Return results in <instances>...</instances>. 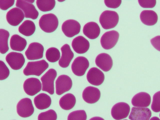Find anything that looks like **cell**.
Segmentation results:
<instances>
[{
  "label": "cell",
  "mask_w": 160,
  "mask_h": 120,
  "mask_svg": "<svg viewBox=\"0 0 160 120\" xmlns=\"http://www.w3.org/2000/svg\"><path fill=\"white\" fill-rule=\"evenodd\" d=\"M83 34L90 39H96L100 34V29L98 24L91 22L86 24L83 29Z\"/></svg>",
  "instance_id": "23"
},
{
  "label": "cell",
  "mask_w": 160,
  "mask_h": 120,
  "mask_svg": "<svg viewBox=\"0 0 160 120\" xmlns=\"http://www.w3.org/2000/svg\"><path fill=\"white\" fill-rule=\"evenodd\" d=\"M36 29L34 23L30 20H26L19 26L18 31L20 33L26 36L32 35Z\"/></svg>",
  "instance_id": "28"
},
{
  "label": "cell",
  "mask_w": 160,
  "mask_h": 120,
  "mask_svg": "<svg viewBox=\"0 0 160 120\" xmlns=\"http://www.w3.org/2000/svg\"><path fill=\"white\" fill-rule=\"evenodd\" d=\"M6 60L11 68L14 70L20 69L25 62L22 53L14 52H10L7 55Z\"/></svg>",
  "instance_id": "8"
},
{
  "label": "cell",
  "mask_w": 160,
  "mask_h": 120,
  "mask_svg": "<svg viewBox=\"0 0 160 120\" xmlns=\"http://www.w3.org/2000/svg\"><path fill=\"white\" fill-rule=\"evenodd\" d=\"M127 120V119H125V120Z\"/></svg>",
  "instance_id": "44"
},
{
  "label": "cell",
  "mask_w": 160,
  "mask_h": 120,
  "mask_svg": "<svg viewBox=\"0 0 160 120\" xmlns=\"http://www.w3.org/2000/svg\"><path fill=\"white\" fill-rule=\"evenodd\" d=\"M16 6L22 10L26 18L35 19L38 17V12L34 5L26 0H17Z\"/></svg>",
  "instance_id": "14"
},
{
  "label": "cell",
  "mask_w": 160,
  "mask_h": 120,
  "mask_svg": "<svg viewBox=\"0 0 160 120\" xmlns=\"http://www.w3.org/2000/svg\"><path fill=\"white\" fill-rule=\"evenodd\" d=\"M27 2H28L29 3H33L34 2V0H26Z\"/></svg>",
  "instance_id": "42"
},
{
  "label": "cell",
  "mask_w": 160,
  "mask_h": 120,
  "mask_svg": "<svg viewBox=\"0 0 160 120\" xmlns=\"http://www.w3.org/2000/svg\"><path fill=\"white\" fill-rule=\"evenodd\" d=\"M34 102L37 108L43 110L50 107L51 103V99L47 94L41 93L34 98Z\"/></svg>",
  "instance_id": "25"
},
{
  "label": "cell",
  "mask_w": 160,
  "mask_h": 120,
  "mask_svg": "<svg viewBox=\"0 0 160 120\" xmlns=\"http://www.w3.org/2000/svg\"><path fill=\"white\" fill-rule=\"evenodd\" d=\"M119 37V34L117 31L112 30L106 32L101 37V46L105 49H110L116 44Z\"/></svg>",
  "instance_id": "6"
},
{
  "label": "cell",
  "mask_w": 160,
  "mask_h": 120,
  "mask_svg": "<svg viewBox=\"0 0 160 120\" xmlns=\"http://www.w3.org/2000/svg\"><path fill=\"white\" fill-rule=\"evenodd\" d=\"M62 56L59 60V65L63 68L68 66L74 57V54L71 50L69 45L66 44L61 48Z\"/></svg>",
  "instance_id": "21"
},
{
  "label": "cell",
  "mask_w": 160,
  "mask_h": 120,
  "mask_svg": "<svg viewBox=\"0 0 160 120\" xmlns=\"http://www.w3.org/2000/svg\"><path fill=\"white\" fill-rule=\"evenodd\" d=\"M81 25L77 21L69 19L64 22L62 26V30L66 36L71 38L80 32Z\"/></svg>",
  "instance_id": "11"
},
{
  "label": "cell",
  "mask_w": 160,
  "mask_h": 120,
  "mask_svg": "<svg viewBox=\"0 0 160 120\" xmlns=\"http://www.w3.org/2000/svg\"><path fill=\"white\" fill-rule=\"evenodd\" d=\"M138 2L140 5L143 8H153L155 6L156 3V1L153 0H138Z\"/></svg>",
  "instance_id": "36"
},
{
  "label": "cell",
  "mask_w": 160,
  "mask_h": 120,
  "mask_svg": "<svg viewBox=\"0 0 160 120\" xmlns=\"http://www.w3.org/2000/svg\"><path fill=\"white\" fill-rule=\"evenodd\" d=\"M9 36V32L3 29H0V52L1 53H5L9 50L8 40Z\"/></svg>",
  "instance_id": "29"
},
{
  "label": "cell",
  "mask_w": 160,
  "mask_h": 120,
  "mask_svg": "<svg viewBox=\"0 0 160 120\" xmlns=\"http://www.w3.org/2000/svg\"><path fill=\"white\" fill-rule=\"evenodd\" d=\"M48 63L44 60L29 62L23 70L26 76L34 75L40 76L48 67Z\"/></svg>",
  "instance_id": "2"
},
{
  "label": "cell",
  "mask_w": 160,
  "mask_h": 120,
  "mask_svg": "<svg viewBox=\"0 0 160 120\" xmlns=\"http://www.w3.org/2000/svg\"><path fill=\"white\" fill-rule=\"evenodd\" d=\"M57 75L56 71L51 68L41 77L42 91L46 92L51 95L54 94V82Z\"/></svg>",
  "instance_id": "4"
},
{
  "label": "cell",
  "mask_w": 160,
  "mask_h": 120,
  "mask_svg": "<svg viewBox=\"0 0 160 120\" xmlns=\"http://www.w3.org/2000/svg\"><path fill=\"white\" fill-rule=\"evenodd\" d=\"M14 2V0H0V8L3 10H6L13 5Z\"/></svg>",
  "instance_id": "38"
},
{
  "label": "cell",
  "mask_w": 160,
  "mask_h": 120,
  "mask_svg": "<svg viewBox=\"0 0 160 120\" xmlns=\"http://www.w3.org/2000/svg\"><path fill=\"white\" fill-rule=\"evenodd\" d=\"M24 92L28 95L32 96L39 92L42 88V84L38 79L31 78L27 79L23 85Z\"/></svg>",
  "instance_id": "12"
},
{
  "label": "cell",
  "mask_w": 160,
  "mask_h": 120,
  "mask_svg": "<svg viewBox=\"0 0 160 120\" xmlns=\"http://www.w3.org/2000/svg\"><path fill=\"white\" fill-rule=\"evenodd\" d=\"M89 66L88 60L84 57L79 56L73 61L72 64L71 69L75 75L81 76L85 74Z\"/></svg>",
  "instance_id": "9"
},
{
  "label": "cell",
  "mask_w": 160,
  "mask_h": 120,
  "mask_svg": "<svg viewBox=\"0 0 160 120\" xmlns=\"http://www.w3.org/2000/svg\"><path fill=\"white\" fill-rule=\"evenodd\" d=\"M151 115L148 108L133 107L128 118L131 120H149Z\"/></svg>",
  "instance_id": "16"
},
{
  "label": "cell",
  "mask_w": 160,
  "mask_h": 120,
  "mask_svg": "<svg viewBox=\"0 0 160 120\" xmlns=\"http://www.w3.org/2000/svg\"><path fill=\"white\" fill-rule=\"evenodd\" d=\"M159 117H160V114H159Z\"/></svg>",
  "instance_id": "43"
},
{
  "label": "cell",
  "mask_w": 160,
  "mask_h": 120,
  "mask_svg": "<svg viewBox=\"0 0 160 120\" xmlns=\"http://www.w3.org/2000/svg\"><path fill=\"white\" fill-rule=\"evenodd\" d=\"M150 120H160V119L157 117H153Z\"/></svg>",
  "instance_id": "41"
},
{
  "label": "cell",
  "mask_w": 160,
  "mask_h": 120,
  "mask_svg": "<svg viewBox=\"0 0 160 120\" xmlns=\"http://www.w3.org/2000/svg\"><path fill=\"white\" fill-rule=\"evenodd\" d=\"M72 46L76 52L79 54H83L88 50L90 44L89 41L85 38L79 36L73 40Z\"/></svg>",
  "instance_id": "19"
},
{
  "label": "cell",
  "mask_w": 160,
  "mask_h": 120,
  "mask_svg": "<svg viewBox=\"0 0 160 120\" xmlns=\"http://www.w3.org/2000/svg\"><path fill=\"white\" fill-rule=\"evenodd\" d=\"M43 51L44 48L41 44L33 42L29 45L25 55L28 60H37L43 57Z\"/></svg>",
  "instance_id": "10"
},
{
  "label": "cell",
  "mask_w": 160,
  "mask_h": 120,
  "mask_svg": "<svg viewBox=\"0 0 160 120\" xmlns=\"http://www.w3.org/2000/svg\"><path fill=\"white\" fill-rule=\"evenodd\" d=\"M151 108L154 112H157L160 111V91L153 95Z\"/></svg>",
  "instance_id": "34"
},
{
  "label": "cell",
  "mask_w": 160,
  "mask_h": 120,
  "mask_svg": "<svg viewBox=\"0 0 160 120\" xmlns=\"http://www.w3.org/2000/svg\"><path fill=\"white\" fill-rule=\"evenodd\" d=\"M150 42L152 46L157 50L160 51V36H158L152 38Z\"/></svg>",
  "instance_id": "39"
},
{
  "label": "cell",
  "mask_w": 160,
  "mask_h": 120,
  "mask_svg": "<svg viewBox=\"0 0 160 120\" xmlns=\"http://www.w3.org/2000/svg\"><path fill=\"white\" fill-rule=\"evenodd\" d=\"M17 111L18 115L22 118H27L34 112V108L32 101L28 98L21 99L17 105Z\"/></svg>",
  "instance_id": "5"
},
{
  "label": "cell",
  "mask_w": 160,
  "mask_h": 120,
  "mask_svg": "<svg viewBox=\"0 0 160 120\" xmlns=\"http://www.w3.org/2000/svg\"><path fill=\"white\" fill-rule=\"evenodd\" d=\"M119 21L118 13L114 11L106 10L103 12L99 17V22L102 27L105 29L115 27Z\"/></svg>",
  "instance_id": "3"
},
{
  "label": "cell",
  "mask_w": 160,
  "mask_h": 120,
  "mask_svg": "<svg viewBox=\"0 0 160 120\" xmlns=\"http://www.w3.org/2000/svg\"><path fill=\"white\" fill-rule=\"evenodd\" d=\"M55 84L56 93L60 95L71 89L72 86V81L68 76L62 75L58 78Z\"/></svg>",
  "instance_id": "13"
},
{
  "label": "cell",
  "mask_w": 160,
  "mask_h": 120,
  "mask_svg": "<svg viewBox=\"0 0 160 120\" xmlns=\"http://www.w3.org/2000/svg\"><path fill=\"white\" fill-rule=\"evenodd\" d=\"M89 120H104L103 118L99 117H93Z\"/></svg>",
  "instance_id": "40"
},
{
  "label": "cell",
  "mask_w": 160,
  "mask_h": 120,
  "mask_svg": "<svg viewBox=\"0 0 160 120\" xmlns=\"http://www.w3.org/2000/svg\"><path fill=\"white\" fill-rule=\"evenodd\" d=\"M39 25L40 28L45 32H52L57 28L58 21L57 16L50 13L42 15L39 19Z\"/></svg>",
  "instance_id": "1"
},
{
  "label": "cell",
  "mask_w": 160,
  "mask_h": 120,
  "mask_svg": "<svg viewBox=\"0 0 160 120\" xmlns=\"http://www.w3.org/2000/svg\"><path fill=\"white\" fill-rule=\"evenodd\" d=\"M0 79L2 80L6 79L9 76L10 71L4 62L0 61Z\"/></svg>",
  "instance_id": "35"
},
{
  "label": "cell",
  "mask_w": 160,
  "mask_h": 120,
  "mask_svg": "<svg viewBox=\"0 0 160 120\" xmlns=\"http://www.w3.org/2000/svg\"><path fill=\"white\" fill-rule=\"evenodd\" d=\"M76 99L74 96L72 94L67 93L60 99L59 104L60 107L65 110H69L75 106Z\"/></svg>",
  "instance_id": "27"
},
{
  "label": "cell",
  "mask_w": 160,
  "mask_h": 120,
  "mask_svg": "<svg viewBox=\"0 0 160 120\" xmlns=\"http://www.w3.org/2000/svg\"><path fill=\"white\" fill-rule=\"evenodd\" d=\"M27 44L26 39L18 35H13L11 38L10 44L11 48L12 50L22 51L25 49Z\"/></svg>",
  "instance_id": "26"
},
{
  "label": "cell",
  "mask_w": 160,
  "mask_h": 120,
  "mask_svg": "<svg viewBox=\"0 0 160 120\" xmlns=\"http://www.w3.org/2000/svg\"><path fill=\"white\" fill-rule=\"evenodd\" d=\"M104 3L108 8H116L120 5L122 1L121 0H105Z\"/></svg>",
  "instance_id": "37"
},
{
  "label": "cell",
  "mask_w": 160,
  "mask_h": 120,
  "mask_svg": "<svg viewBox=\"0 0 160 120\" xmlns=\"http://www.w3.org/2000/svg\"><path fill=\"white\" fill-rule=\"evenodd\" d=\"M141 22L144 24L152 26L158 21V16L156 13L151 10H144L141 12L140 15Z\"/></svg>",
  "instance_id": "24"
},
{
  "label": "cell",
  "mask_w": 160,
  "mask_h": 120,
  "mask_svg": "<svg viewBox=\"0 0 160 120\" xmlns=\"http://www.w3.org/2000/svg\"><path fill=\"white\" fill-rule=\"evenodd\" d=\"M60 57V52L57 48L51 47L47 50L46 52V57L49 62H54L57 61Z\"/></svg>",
  "instance_id": "31"
},
{
  "label": "cell",
  "mask_w": 160,
  "mask_h": 120,
  "mask_svg": "<svg viewBox=\"0 0 160 120\" xmlns=\"http://www.w3.org/2000/svg\"><path fill=\"white\" fill-rule=\"evenodd\" d=\"M95 62L97 66L104 72L109 71L113 65L111 57L105 53L98 54L96 58Z\"/></svg>",
  "instance_id": "20"
},
{
  "label": "cell",
  "mask_w": 160,
  "mask_h": 120,
  "mask_svg": "<svg viewBox=\"0 0 160 120\" xmlns=\"http://www.w3.org/2000/svg\"><path fill=\"white\" fill-rule=\"evenodd\" d=\"M101 93L99 89L92 86H88L85 88L82 93V97L84 101L90 104L97 102L99 99Z\"/></svg>",
  "instance_id": "17"
},
{
  "label": "cell",
  "mask_w": 160,
  "mask_h": 120,
  "mask_svg": "<svg viewBox=\"0 0 160 120\" xmlns=\"http://www.w3.org/2000/svg\"><path fill=\"white\" fill-rule=\"evenodd\" d=\"M36 5L38 8L42 12H47L51 10L55 5V0H37Z\"/></svg>",
  "instance_id": "30"
},
{
  "label": "cell",
  "mask_w": 160,
  "mask_h": 120,
  "mask_svg": "<svg viewBox=\"0 0 160 120\" xmlns=\"http://www.w3.org/2000/svg\"><path fill=\"white\" fill-rule=\"evenodd\" d=\"M151 98L148 93L144 92H139L135 95L131 100L133 106L138 107H147L150 104Z\"/></svg>",
  "instance_id": "22"
},
{
  "label": "cell",
  "mask_w": 160,
  "mask_h": 120,
  "mask_svg": "<svg viewBox=\"0 0 160 120\" xmlns=\"http://www.w3.org/2000/svg\"><path fill=\"white\" fill-rule=\"evenodd\" d=\"M24 15L22 11L17 8H13L9 10L6 15V20L11 25L17 26L23 20Z\"/></svg>",
  "instance_id": "15"
},
{
  "label": "cell",
  "mask_w": 160,
  "mask_h": 120,
  "mask_svg": "<svg viewBox=\"0 0 160 120\" xmlns=\"http://www.w3.org/2000/svg\"><path fill=\"white\" fill-rule=\"evenodd\" d=\"M130 109V106L128 104L124 102H118L112 107L111 110V114L115 119L121 120L128 117Z\"/></svg>",
  "instance_id": "7"
},
{
  "label": "cell",
  "mask_w": 160,
  "mask_h": 120,
  "mask_svg": "<svg viewBox=\"0 0 160 120\" xmlns=\"http://www.w3.org/2000/svg\"><path fill=\"white\" fill-rule=\"evenodd\" d=\"M57 114L52 109H50L46 111L40 113L38 115V120H56Z\"/></svg>",
  "instance_id": "33"
},
{
  "label": "cell",
  "mask_w": 160,
  "mask_h": 120,
  "mask_svg": "<svg viewBox=\"0 0 160 120\" xmlns=\"http://www.w3.org/2000/svg\"><path fill=\"white\" fill-rule=\"evenodd\" d=\"M87 79L90 84L98 86L101 84L104 81V75L99 69L93 67L88 71L87 75Z\"/></svg>",
  "instance_id": "18"
},
{
  "label": "cell",
  "mask_w": 160,
  "mask_h": 120,
  "mask_svg": "<svg viewBox=\"0 0 160 120\" xmlns=\"http://www.w3.org/2000/svg\"><path fill=\"white\" fill-rule=\"evenodd\" d=\"M87 116L83 110H78L70 113L68 117V120H86Z\"/></svg>",
  "instance_id": "32"
}]
</instances>
